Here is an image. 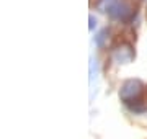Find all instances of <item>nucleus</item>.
Returning <instances> with one entry per match:
<instances>
[{
	"mask_svg": "<svg viewBox=\"0 0 147 139\" xmlns=\"http://www.w3.org/2000/svg\"><path fill=\"white\" fill-rule=\"evenodd\" d=\"M119 98L131 111H147V85L139 79H131L124 82L119 90Z\"/></svg>",
	"mask_w": 147,
	"mask_h": 139,
	"instance_id": "f257e3e1",
	"label": "nucleus"
},
{
	"mask_svg": "<svg viewBox=\"0 0 147 139\" xmlns=\"http://www.w3.org/2000/svg\"><path fill=\"white\" fill-rule=\"evenodd\" d=\"M105 11L118 22L129 23L136 16V5L131 0H105Z\"/></svg>",
	"mask_w": 147,
	"mask_h": 139,
	"instance_id": "f03ea898",
	"label": "nucleus"
},
{
	"mask_svg": "<svg viewBox=\"0 0 147 139\" xmlns=\"http://www.w3.org/2000/svg\"><path fill=\"white\" fill-rule=\"evenodd\" d=\"M113 57H115V61H118L121 64L131 62L134 59V51H132L131 44H121V46H118L115 49V53H113Z\"/></svg>",
	"mask_w": 147,
	"mask_h": 139,
	"instance_id": "7ed1b4c3",
	"label": "nucleus"
}]
</instances>
